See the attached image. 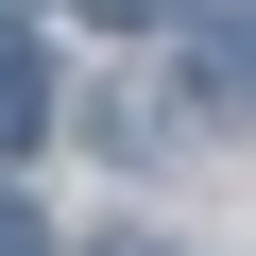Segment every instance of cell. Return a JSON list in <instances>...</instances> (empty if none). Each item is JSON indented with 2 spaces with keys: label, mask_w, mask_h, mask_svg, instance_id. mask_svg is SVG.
<instances>
[{
  "label": "cell",
  "mask_w": 256,
  "mask_h": 256,
  "mask_svg": "<svg viewBox=\"0 0 256 256\" xmlns=\"http://www.w3.org/2000/svg\"><path fill=\"white\" fill-rule=\"evenodd\" d=\"M34 137H52V68H34V52H0V154H34Z\"/></svg>",
  "instance_id": "6da1fadb"
},
{
  "label": "cell",
  "mask_w": 256,
  "mask_h": 256,
  "mask_svg": "<svg viewBox=\"0 0 256 256\" xmlns=\"http://www.w3.org/2000/svg\"><path fill=\"white\" fill-rule=\"evenodd\" d=\"M0 256H52V222H34V205H18V188H0Z\"/></svg>",
  "instance_id": "7a4b0ae2"
},
{
  "label": "cell",
  "mask_w": 256,
  "mask_h": 256,
  "mask_svg": "<svg viewBox=\"0 0 256 256\" xmlns=\"http://www.w3.org/2000/svg\"><path fill=\"white\" fill-rule=\"evenodd\" d=\"M86 18H102V34H154V18H171V0H86Z\"/></svg>",
  "instance_id": "3957f363"
}]
</instances>
